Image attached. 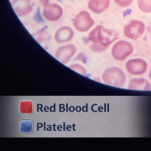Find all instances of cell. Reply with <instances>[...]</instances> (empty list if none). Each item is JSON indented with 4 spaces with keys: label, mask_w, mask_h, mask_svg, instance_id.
I'll return each mask as SVG.
<instances>
[{
    "label": "cell",
    "mask_w": 151,
    "mask_h": 151,
    "mask_svg": "<svg viewBox=\"0 0 151 151\" xmlns=\"http://www.w3.org/2000/svg\"><path fill=\"white\" fill-rule=\"evenodd\" d=\"M118 39V35L114 31L106 29L102 25L96 27L88 37V40L93 44H100L106 48Z\"/></svg>",
    "instance_id": "1"
},
{
    "label": "cell",
    "mask_w": 151,
    "mask_h": 151,
    "mask_svg": "<svg viewBox=\"0 0 151 151\" xmlns=\"http://www.w3.org/2000/svg\"><path fill=\"white\" fill-rule=\"evenodd\" d=\"M124 73L117 67H111L106 70L103 74V80L106 84L120 87L126 81Z\"/></svg>",
    "instance_id": "2"
},
{
    "label": "cell",
    "mask_w": 151,
    "mask_h": 151,
    "mask_svg": "<svg viewBox=\"0 0 151 151\" xmlns=\"http://www.w3.org/2000/svg\"><path fill=\"white\" fill-rule=\"evenodd\" d=\"M134 51V48L130 43L121 40L114 45L112 49V55L114 58L118 61H123Z\"/></svg>",
    "instance_id": "3"
},
{
    "label": "cell",
    "mask_w": 151,
    "mask_h": 151,
    "mask_svg": "<svg viewBox=\"0 0 151 151\" xmlns=\"http://www.w3.org/2000/svg\"><path fill=\"white\" fill-rule=\"evenodd\" d=\"M145 25L142 21L133 20L124 28V35L126 37L136 40L141 37L145 31Z\"/></svg>",
    "instance_id": "4"
},
{
    "label": "cell",
    "mask_w": 151,
    "mask_h": 151,
    "mask_svg": "<svg viewBox=\"0 0 151 151\" xmlns=\"http://www.w3.org/2000/svg\"><path fill=\"white\" fill-rule=\"evenodd\" d=\"M94 20L90 17L89 13L83 11L79 12L74 19L73 25L77 31L86 32L94 25Z\"/></svg>",
    "instance_id": "5"
},
{
    "label": "cell",
    "mask_w": 151,
    "mask_h": 151,
    "mask_svg": "<svg viewBox=\"0 0 151 151\" xmlns=\"http://www.w3.org/2000/svg\"><path fill=\"white\" fill-rule=\"evenodd\" d=\"M43 7L42 15L48 20L56 21L59 19L63 15V9L58 4L48 3Z\"/></svg>",
    "instance_id": "6"
},
{
    "label": "cell",
    "mask_w": 151,
    "mask_h": 151,
    "mask_svg": "<svg viewBox=\"0 0 151 151\" xmlns=\"http://www.w3.org/2000/svg\"><path fill=\"white\" fill-rule=\"evenodd\" d=\"M147 65L142 59H134L129 60L126 64L128 72L133 74H141L145 72Z\"/></svg>",
    "instance_id": "7"
},
{
    "label": "cell",
    "mask_w": 151,
    "mask_h": 151,
    "mask_svg": "<svg viewBox=\"0 0 151 151\" xmlns=\"http://www.w3.org/2000/svg\"><path fill=\"white\" fill-rule=\"evenodd\" d=\"M12 6L18 17L27 15L32 11L31 0H14Z\"/></svg>",
    "instance_id": "8"
},
{
    "label": "cell",
    "mask_w": 151,
    "mask_h": 151,
    "mask_svg": "<svg viewBox=\"0 0 151 151\" xmlns=\"http://www.w3.org/2000/svg\"><path fill=\"white\" fill-rule=\"evenodd\" d=\"M110 4V0H90L89 9L96 14H100L106 10Z\"/></svg>",
    "instance_id": "9"
},
{
    "label": "cell",
    "mask_w": 151,
    "mask_h": 151,
    "mask_svg": "<svg viewBox=\"0 0 151 151\" xmlns=\"http://www.w3.org/2000/svg\"><path fill=\"white\" fill-rule=\"evenodd\" d=\"M74 35L73 30L68 27H64L58 29L55 35V39L58 43L69 41Z\"/></svg>",
    "instance_id": "10"
},
{
    "label": "cell",
    "mask_w": 151,
    "mask_h": 151,
    "mask_svg": "<svg viewBox=\"0 0 151 151\" xmlns=\"http://www.w3.org/2000/svg\"><path fill=\"white\" fill-rule=\"evenodd\" d=\"M150 87L149 83L144 79L132 80L128 87L130 89L136 90H149Z\"/></svg>",
    "instance_id": "11"
},
{
    "label": "cell",
    "mask_w": 151,
    "mask_h": 151,
    "mask_svg": "<svg viewBox=\"0 0 151 151\" xmlns=\"http://www.w3.org/2000/svg\"><path fill=\"white\" fill-rule=\"evenodd\" d=\"M76 52V48L74 45L70 44L64 46L59 48L58 51V56H62L65 59H69L74 55Z\"/></svg>",
    "instance_id": "12"
},
{
    "label": "cell",
    "mask_w": 151,
    "mask_h": 151,
    "mask_svg": "<svg viewBox=\"0 0 151 151\" xmlns=\"http://www.w3.org/2000/svg\"><path fill=\"white\" fill-rule=\"evenodd\" d=\"M33 126L32 121H21L19 123V131L23 134H30L33 132Z\"/></svg>",
    "instance_id": "13"
},
{
    "label": "cell",
    "mask_w": 151,
    "mask_h": 151,
    "mask_svg": "<svg viewBox=\"0 0 151 151\" xmlns=\"http://www.w3.org/2000/svg\"><path fill=\"white\" fill-rule=\"evenodd\" d=\"M19 110L22 114H31L33 112V103L31 101H22L20 103Z\"/></svg>",
    "instance_id": "14"
},
{
    "label": "cell",
    "mask_w": 151,
    "mask_h": 151,
    "mask_svg": "<svg viewBox=\"0 0 151 151\" xmlns=\"http://www.w3.org/2000/svg\"><path fill=\"white\" fill-rule=\"evenodd\" d=\"M137 3L140 10L145 13L151 12V0H137Z\"/></svg>",
    "instance_id": "15"
},
{
    "label": "cell",
    "mask_w": 151,
    "mask_h": 151,
    "mask_svg": "<svg viewBox=\"0 0 151 151\" xmlns=\"http://www.w3.org/2000/svg\"><path fill=\"white\" fill-rule=\"evenodd\" d=\"M114 1L119 7L125 8L131 5L133 0H114Z\"/></svg>",
    "instance_id": "16"
},
{
    "label": "cell",
    "mask_w": 151,
    "mask_h": 151,
    "mask_svg": "<svg viewBox=\"0 0 151 151\" xmlns=\"http://www.w3.org/2000/svg\"><path fill=\"white\" fill-rule=\"evenodd\" d=\"M49 0H40L41 4L43 6H45L46 4L49 3Z\"/></svg>",
    "instance_id": "17"
},
{
    "label": "cell",
    "mask_w": 151,
    "mask_h": 151,
    "mask_svg": "<svg viewBox=\"0 0 151 151\" xmlns=\"http://www.w3.org/2000/svg\"><path fill=\"white\" fill-rule=\"evenodd\" d=\"M150 77L151 78V73H150Z\"/></svg>",
    "instance_id": "18"
}]
</instances>
